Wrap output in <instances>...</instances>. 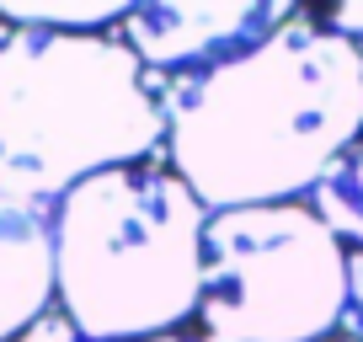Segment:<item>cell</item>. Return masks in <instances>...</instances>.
Returning a JSON list of instances; mask_svg holds the SVG:
<instances>
[{"mask_svg": "<svg viewBox=\"0 0 363 342\" xmlns=\"http://www.w3.org/2000/svg\"><path fill=\"white\" fill-rule=\"evenodd\" d=\"M16 342H91V337H80V331H75V321H69L65 310L54 305L43 321H38V326H27Z\"/></svg>", "mask_w": 363, "mask_h": 342, "instance_id": "obj_10", "label": "cell"}, {"mask_svg": "<svg viewBox=\"0 0 363 342\" xmlns=\"http://www.w3.org/2000/svg\"><path fill=\"white\" fill-rule=\"evenodd\" d=\"M150 342H219V337H208V331H203V326L193 321V326H182V331H166V337H150Z\"/></svg>", "mask_w": 363, "mask_h": 342, "instance_id": "obj_12", "label": "cell"}, {"mask_svg": "<svg viewBox=\"0 0 363 342\" xmlns=\"http://www.w3.org/2000/svg\"><path fill=\"white\" fill-rule=\"evenodd\" d=\"M134 6L123 0H91V6H33V0H0L6 27H48V33H118Z\"/></svg>", "mask_w": 363, "mask_h": 342, "instance_id": "obj_8", "label": "cell"}, {"mask_svg": "<svg viewBox=\"0 0 363 342\" xmlns=\"http://www.w3.org/2000/svg\"><path fill=\"white\" fill-rule=\"evenodd\" d=\"M331 342H352V337H331Z\"/></svg>", "mask_w": 363, "mask_h": 342, "instance_id": "obj_13", "label": "cell"}, {"mask_svg": "<svg viewBox=\"0 0 363 342\" xmlns=\"http://www.w3.org/2000/svg\"><path fill=\"white\" fill-rule=\"evenodd\" d=\"M294 16V0H145L123 16L118 38L150 75H187L262 48Z\"/></svg>", "mask_w": 363, "mask_h": 342, "instance_id": "obj_5", "label": "cell"}, {"mask_svg": "<svg viewBox=\"0 0 363 342\" xmlns=\"http://www.w3.org/2000/svg\"><path fill=\"white\" fill-rule=\"evenodd\" d=\"M305 204L337 230L342 246H363V145H352L347 155L320 177V187Z\"/></svg>", "mask_w": 363, "mask_h": 342, "instance_id": "obj_7", "label": "cell"}, {"mask_svg": "<svg viewBox=\"0 0 363 342\" xmlns=\"http://www.w3.org/2000/svg\"><path fill=\"white\" fill-rule=\"evenodd\" d=\"M347 316V246L310 204L208 214L198 326L219 342H331Z\"/></svg>", "mask_w": 363, "mask_h": 342, "instance_id": "obj_4", "label": "cell"}, {"mask_svg": "<svg viewBox=\"0 0 363 342\" xmlns=\"http://www.w3.org/2000/svg\"><path fill=\"white\" fill-rule=\"evenodd\" d=\"M342 337L363 342V246H347V316H342Z\"/></svg>", "mask_w": 363, "mask_h": 342, "instance_id": "obj_9", "label": "cell"}, {"mask_svg": "<svg viewBox=\"0 0 363 342\" xmlns=\"http://www.w3.org/2000/svg\"><path fill=\"white\" fill-rule=\"evenodd\" d=\"M208 209L166 160L118 166L54 204V294L91 342H150L198 321Z\"/></svg>", "mask_w": 363, "mask_h": 342, "instance_id": "obj_3", "label": "cell"}, {"mask_svg": "<svg viewBox=\"0 0 363 342\" xmlns=\"http://www.w3.org/2000/svg\"><path fill=\"white\" fill-rule=\"evenodd\" d=\"M166 160L155 75L118 33L11 27L0 43V198L54 209L118 166Z\"/></svg>", "mask_w": 363, "mask_h": 342, "instance_id": "obj_2", "label": "cell"}, {"mask_svg": "<svg viewBox=\"0 0 363 342\" xmlns=\"http://www.w3.org/2000/svg\"><path fill=\"white\" fill-rule=\"evenodd\" d=\"M320 16H326L331 33L352 38V43L363 48V0H352V6H331V11H320Z\"/></svg>", "mask_w": 363, "mask_h": 342, "instance_id": "obj_11", "label": "cell"}, {"mask_svg": "<svg viewBox=\"0 0 363 342\" xmlns=\"http://www.w3.org/2000/svg\"><path fill=\"white\" fill-rule=\"evenodd\" d=\"M166 166L208 214L305 204L363 145V48L299 6L262 48L187 75H155Z\"/></svg>", "mask_w": 363, "mask_h": 342, "instance_id": "obj_1", "label": "cell"}, {"mask_svg": "<svg viewBox=\"0 0 363 342\" xmlns=\"http://www.w3.org/2000/svg\"><path fill=\"white\" fill-rule=\"evenodd\" d=\"M54 305V209L0 198V342H16Z\"/></svg>", "mask_w": 363, "mask_h": 342, "instance_id": "obj_6", "label": "cell"}]
</instances>
